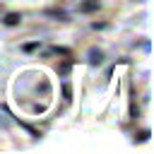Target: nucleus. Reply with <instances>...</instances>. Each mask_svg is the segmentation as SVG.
<instances>
[{
    "instance_id": "1",
    "label": "nucleus",
    "mask_w": 154,
    "mask_h": 154,
    "mask_svg": "<svg viewBox=\"0 0 154 154\" xmlns=\"http://www.w3.org/2000/svg\"><path fill=\"white\" fill-rule=\"evenodd\" d=\"M94 10H99V0H84L79 5V12H94Z\"/></svg>"
},
{
    "instance_id": "2",
    "label": "nucleus",
    "mask_w": 154,
    "mask_h": 154,
    "mask_svg": "<svg viewBox=\"0 0 154 154\" xmlns=\"http://www.w3.org/2000/svg\"><path fill=\"white\" fill-rule=\"evenodd\" d=\"M19 22H22V17H19L17 12H10V14L5 17V24H7V26H17Z\"/></svg>"
},
{
    "instance_id": "3",
    "label": "nucleus",
    "mask_w": 154,
    "mask_h": 154,
    "mask_svg": "<svg viewBox=\"0 0 154 154\" xmlns=\"http://www.w3.org/2000/svg\"><path fill=\"white\" fill-rule=\"evenodd\" d=\"M89 60H91L94 65H99V63L103 60V55H101V51H91V53H89Z\"/></svg>"
},
{
    "instance_id": "4",
    "label": "nucleus",
    "mask_w": 154,
    "mask_h": 154,
    "mask_svg": "<svg viewBox=\"0 0 154 154\" xmlns=\"http://www.w3.org/2000/svg\"><path fill=\"white\" fill-rule=\"evenodd\" d=\"M34 48H38V41H34V43H26V46H24V51H34Z\"/></svg>"
},
{
    "instance_id": "5",
    "label": "nucleus",
    "mask_w": 154,
    "mask_h": 154,
    "mask_svg": "<svg viewBox=\"0 0 154 154\" xmlns=\"http://www.w3.org/2000/svg\"><path fill=\"white\" fill-rule=\"evenodd\" d=\"M63 94H65V99H70V94H72L70 91V84H63Z\"/></svg>"
}]
</instances>
